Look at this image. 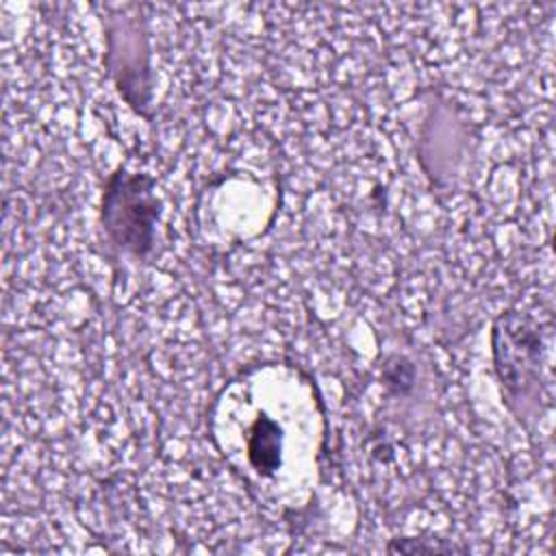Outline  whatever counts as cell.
<instances>
[{
    "label": "cell",
    "instance_id": "1",
    "mask_svg": "<svg viewBox=\"0 0 556 556\" xmlns=\"http://www.w3.org/2000/svg\"><path fill=\"white\" fill-rule=\"evenodd\" d=\"M159 213L161 202L148 174L126 167L111 174L102 193V226L117 248L146 256L154 245Z\"/></svg>",
    "mask_w": 556,
    "mask_h": 556
},
{
    "label": "cell",
    "instance_id": "2",
    "mask_svg": "<svg viewBox=\"0 0 556 556\" xmlns=\"http://www.w3.org/2000/svg\"><path fill=\"white\" fill-rule=\"evenodd\" d=\"M543 337L541 326L526 313L506 311L493 324L495 374L510 402L539 393Z\"/></svg>",
    "mask_w": 556,
    "mask_h": 556
},
{
    "label": "cell",
    "instance_id": "3",
    "mask_svg": "<svg viewBox=\"0 0 556 556\" xmlns=\"http://www.w3.org/2000/svg\"><path fill=\"white\" fill-rule=\"evenodd\" d=\"M282 445H285L282 426L274 417L258 413L245 430L248 465L263 478L274 476L282 465Z\"/></svg>",
    "mask_w": 556,
    "mask_h": 556
},
{
    "label": "cell",
    "instance_id": "4",
    "mask_svg": "<svg viewBox=\"0 0 556 556\" xmlns=\"http://www.w3.org/2000/svg\"><path fill=\"white\" fill-rule=\"evenodd\" d=\"M382 380L384 384L393 391V393H404L410 389L413 384V367L406 358L402 356H393L387 361L384 371H382Z\"/></svg>",
    "mask_w": 556,
    "mask_h": 556
},
{
    "label": "cell",
    "instance_id": "5",
    "mask_svg": "<svg viewBox=\"0 0 556 556\" xmlns=\"http://www.w3.org/2000/svg\"><path fill=\"white\" fill-rule=\"evenodd\" d=\"M460 547L454 545H443V543H421L415 539H393L387 545V552H404V554H413V552H458Z\"/></svg>",
    "mask_w": 556,
    "mask_h": 556
}]
</instances>
